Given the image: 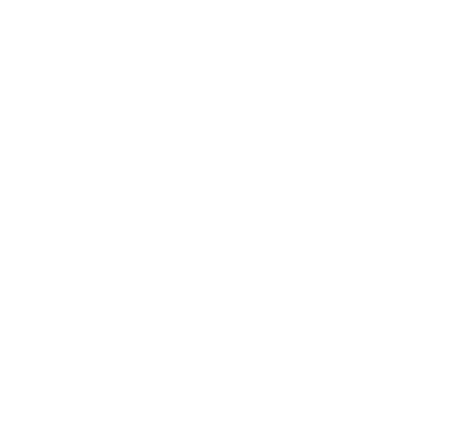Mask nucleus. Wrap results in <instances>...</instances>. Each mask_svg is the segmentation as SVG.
<instances>
[]
</instances>
